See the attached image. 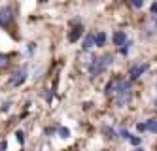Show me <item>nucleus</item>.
I'll return each instance as SVG.
<instances>
[{
    "label": "nucleus",
    "mask_w": 157,
    "mask_h": 151,
    "mask_svg": "<svg viewBox=\"0 0 157 151\" xmlns=\"http://www.w3.org/2000/svg\"><path fill=\"white\" fill-rule=\"evenodd\" d=\"M131 98H132V92H131L129 87H125L123 91H119L117 95H116V102L119 104V106H125V104H129Z\"/></svg>",
    "instance_id": "obj_4"
},
{
    "label": "nucleus",
    "mask_w": 157,
    "mask_h": 151,
    "mask_svg": "<svg viewBox=\"0 0 157 151\" xmlns=\"http://www.w3.org/2000/svg\"><path fill=\"white\" fill-rule=\"evenodd\" d=\"M12 23H13V15H12V9L10 8H0V27H12Z\"/></svg>",
    "instance_id": "obj_3"
},
{
    "label": "nucleus",
    "mask_w": 157,
    "mask_h": 151,
    "mask_svg": "<svg viewBox=\"0 0 157 151\" xmlns=\"http://www.w3.org/2000/svg\"><path fill=\"white\" fill-rule=\"evenodd\" d=\"M95 45V38L93 36H87L85 40H83V49H91Z\"/></svg>",
    "instance_id": "obj_10"
},
{
    "label": "nucleus",
    "mask_w": 157,
    "mask_h": 151,
    "mask_svg": "<svg viewBox=\"0 0 157 151\" xmlns=\"http://www.w3.org/2000/svg\"><path fill=\"white\" fill-rule=\"evenodd\" d=\"M15 136H17V142H19L21 145H23V144H25V132H23V130H19Z\"/></svg>",
    "instance_id": "obj_13"
},
{
    "label": "nucleus",
    "mask_w": 157,
    "mask_h": 151,
    "mask_svg": "<svg viewBox=\"0 0 157 151\" xmlns=\"http://www.w3.org/2000/svg\"><path fill=\"white\" fill-rule=\"evenodd\" d=\"M125 87H129L125 79H114V81H110V85L106 87V95H110V96H116L117 92H119V91H123Z\"/></svg>",
    "instance_id": "obj_2"
},
{
    "label": "nucleus",
    "mask_w": 157,
    "mask_h": 151,
    "mask_svg": "<svg viewBox=\"0 0 157 151\" xmlns=\"http://www.w3.org/2000/svg\"><path fill=\"white\" fill-rule=\"evenodd\" d=\"M125 42H127V34L123 32V30H117V32L114 34V43H116V45H123Z\"/></svg>",
    "instance_id": "obj_7"
},
{
    "label": "nucleus",
    "mask_w": 157,
    "mask_h": 151,
    "mask_svg": "<svg viewBox=\"0 0 157 151\" xmlns=\"http://www.w3.org/2000/svg\"><path fill=\"white\" fill-rule=\"evenodd\" d=\"M82 30H83L82 25H76V27L72 28V32H70V42H76L78 38H80V36H82Z\"/></svg>",
    "instance_id": "obj_8"
},
{
    "label": "nucleus",
    "mask_w": 157,
    "mask_h": 151,
    "mask_svg": "<svg viewBox=\"0 0 157 151\" xmlns=\"http://www.w3.org/2000/svg\"><path fill=\"white\" fill-rule=\"evenodd\" d=\"M61 134H63V138H68L70 132H68V130H64V129H61Z\"/></svg>",
    "instance_id": "obj_16"
},
{
    "label": "nucleus",
    "mask_w": 157,
    "mask_h": 151,
    "mask_svg": "<svg viewBox=\"0 0 157 151\" xmlns=\"http://www.w3.org/2000/svg\"><path fill=\"white\" fill-rule=\"evenodd\" d=\"M10 106H12V102H6L4 106H2V110H4V111H8V110H10Z\"/></svg>",
    "instance_id": "obj_15"
},
{
    "label": "nucleus",
    "mask_w": 157,
    "mask_h": 151,
    "mask_svg": "<svg viewBox=\"0 0 157 151\" xmlns=\"http://www.w3.org/2000/svg\"><path fill=\"white\" fill-rule=\"evenodd\" d=\"M8 66V57L4 53H0V68H6Z\"/></svg>",
    "instance_id": "obj_12"
},
{
    "label": "nucleus",
    "mask_w": 157,
    "mask_h": 151,
    "mask_svg": "<svg viewBox=\"0 0 157 151\" xmlns=\"http://www.w3.org/2000/svg\"><path fill=\"white\" fill-rule=\"evenodd\" d=\"M25 79H27V68H23V70L15 72V74H13V77H12V81H10V83H12L13 87H17V85H21V83H23Z\"/></svg>",
    "instance_id": "obj_6"
},
{
    "label": "nucleus",
    "mask_w": 157,
    "mask_h": 151,
    "mask_svg": "<svg viewBox=\"0 0 157 151\" xmlns=\"http://www.w3.org/2000/svg\"><path fill=\"white\" fill-rule=\"evenodd\" d=\"M146 129L151 130V132H155V130H157V123H155V119H150L148 125H146Z\"/></svg>",
    "instance_id": "obj_11"
},
{
    "label": "nucleus",
    "mask_w": 157,
    "mask_h": 151,
    "mask_svg": "<svg viewBox=\"0 0 157 151\" xmlns=\"http://www.w3.org/2000/svg\"><path fill=\"white\" fill-rule=\"evenodd\" d=\"M112 55L110 53H106V55H102V57H98V59H95V62L89 66V72H91L93 76H97V74H102L106 68L112 64Z\"/></svg>",
    "instance_id": "obj_1"
},
{
    "label": "nucleus",
    "mask_w": 157,
    "mask_h": 151,
    "mask_svg": "<svg viewBox=\"0 0 157 151\" xmlns=\"http://www.w3.org/2000/svg\"><path fill=\"white\" fill-rule=\"evenodd\" d=\"M95 38V45H104V42H106V34L104 32H98L97 36H93Z\"/></svg>",
    "instance_id": "obj_9"
},
{
    "label": "nucleus",
    "mask_w": 157,
    "mask_h": 151,
    "mask_svg": "<svg viewBox=\"0 0 157 151\" xmlns=\"http://www.w3.org/2000/svg\"><path fill=\"white\" fill-rule=\"evenodd\" d=\"M131 6L132 8H142L144 6V0H131Z\"/></svg>",
    "instance_id": "obj_14"
},
{
    "label": "nucleus",
    "mask_w": 157,
    "mask_h": 151,
    "mask_svg": "<svg viewBox=\"0 0 157 151\" xmlns=\"http://www.w3.org/2000/svg\"><path fill=\"white\" fill-rule=\"evenodd\" d=\"M146 70H148V64H136L129 70V76H131V79H138Z\"/></svg>",
    "instance_id": "obj_5"
}]
</instances>
